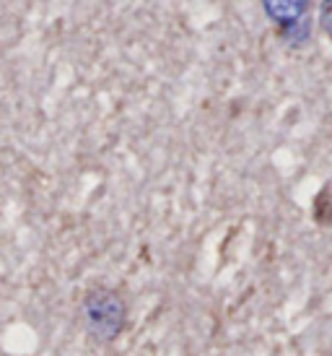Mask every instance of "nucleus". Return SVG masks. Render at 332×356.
Segmentation results:
<instances>
[{"mask_svg": "<svg viewBox=\"0 0 332 356\" xmlns=\"http://www.w3.org/2000/svg\"><path fill=\"white\" fill-rule=\"evenodd\" d=\"M319 29L332 42V0H322L319 3Z\"/></svg>", "mask_w": 332, "mask_h": 356, "instance_id": "7ed1b4c3", "label": "nucleus"}, {"mask_svg": "<svg viewBox=\"0 0 332 356\" xmlns=\"http://www.w3.org/2000/svg\"><path fill=\"white\" fill-rule=\"evenodd\" d=\"M306 8H309V0H263L265 16L278 24L283 34L301 24Z\"/></svg>", "mask_w": 332, "mask_h": 356, "instance_id": "f03ea898", "label": "nucleus"}, {"mask_svg": "<svg viewBox=\"0 0 332 356\" xmlns=\"http://www.w3.org/2000/svg\"><path fill=\"white\" fill-rule=\"evenodd\" d=\"M81 325L91 341L112 343L122 336L127 325V302L117 289L91 286L81 299L78 307Z\"/></svg>", "mask_w": 332, "mask_h": 356, "instance_id": "f257e3e1", "label": "nucleus"}]
</instances>
